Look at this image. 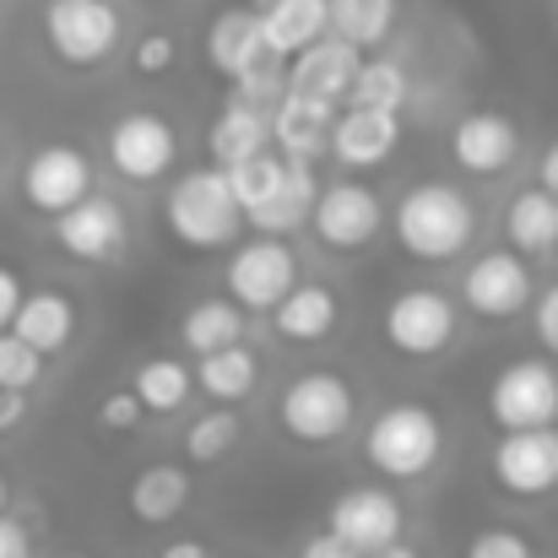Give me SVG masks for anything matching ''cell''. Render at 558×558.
Segmentation results:
<instances>
[{"label":"cell","mask_w":558,"mask_h":558,"mask_svg":"<svg viewBox=\"0 0 558 558\" xmlns=\"http://www.w3.org/2000/svg\"><path fill=\"white\" fill-rule=\"evenodd\" d=\"M494 472L505 488L515 494H543L558 483V428H505L499 450H494Z\"/></svg>","instance_id":"cell-7"},{"label":"cell","mask_w":558,"mask_h":558,"mask_svg":"<svg viewBox=\"0 0 558 558\" xmlns=\"http://www.w3.org/2000/svg\"><path fill=\"white\" fill-rule=\"evenodd\" d=\"M87 158L76 153V147H44L33 163H27V174H22V190H27V201L38 206V211H65L71 201H82L87 195Z\"/></svg>","instance_id":"cell-18"},{"label":"cell","mask_w":558,"mask_h":558,"mask_svg":"<svg viewBox=\"0 0 558 558\" xmlns=\"http://www.w3.org/2000/svg\"><path fill=\"white\" fill-rule=\"evenodd\" d=\"M206 49H211V65H217L222 76H244V71H255L260 60H277V54L266 49V33H260V16H255V11H222V16L211 22Z\"/></svg>","instance_id":"cell-20"},{"label":"cell","mask_w":558,"mask_h":558,"mask_svg":"<svg viewBox=\"0 0 558 558\" xmlns=\"http://www.w3.org/2000/svg\"><path fill=\"white\" fill-rule=\"evenodd\" d=\"M60 222H54V233H60V244L76 255V260H109L120 244H125V217H120V206L114 201H71L65 211H54Z\"/></svg>","instance_id":"cell-13"},{"label":"cell","mask_w":558,"mask_h":558,"mask_svg":"<svg viewBox=\"0 0 558 558\" xmlns=\"http://www.w3.org/2000/svg\"><path fill=\"white\" fill-rule=\"evenodd\" d=\"M369 558H417V554H407V548H396V543H385V548H374Z\"/></svg>","instance_id":"cell-46"},{"label":"cell","mask_w":558,"mask_h":558,"mask_svg":"<svg viewBox=\"0 0 558 558\" xmlns=\"http://www.w3.org/2000/svg\"><path fill=\"white\" fill-rule=\"evenodd\" d=\"M16 304H22V282H16V271H5V266H0V326H11Z\"/></svg>","instance_id":"cell-41"},{"label":"cell","mask_w":558,"mask_h":558,"mask_svg":"<svg viewBox=\"0 0 558 558\" xmlns=\"http://www.w3.org/2000/svg\"><path fill=\"white\" fill-rule=\"evenodd\" d=\"M239 331H244V320H239L233 304H195L185 315V342L195 353L228 348V342H239Z\"/></svg>","instance_id":"cell-31"},{"label":"cell","mask_w":558,"mask_h":558,"mask_svg":"<svg viewBox=\"0 0 558 558\" xmlns=\"http://www.w3.org/2000/svg\"><path fill=\"white\" fill-rule=\"evenodd\" d=\"M543 190L558 195V147H548V158H543Z\"/></svg>","instance_id":"cell-44"},{"label":"cell","mask_w":558,"mask_h":558,"mask_svg":"<svg viewBox=\"0 0 558 558\" xmlns=\"http://www.w3.org/2000/svg\"><path fill=\"white\" fill-rule=\"evenodd\" d=\"M396 22V0H326V27L359 49L379 44Z\"/></svg>","instance_id":"cell-25"},{"label":"cell","mask_w":558,"mask_h":558,"mask_svg":"<svg viewBox=\"0 0 558 558\" xmlns=\"http://www.w3.org/2000/svg\"><path fill=\"white\" fill-rule=\"evenodd\" d=\"M190 396V374L174 364V359H153V364H142L136 374V401L142 407H158V412H169V407H180Z\"/></svg>","instance_id":"cell-32"},{"label":"cell","mask_w":558,"mask_h":558,"mask_svg":"<svg viewBox=\"0 0 558 558\" xmlns=\"http://www.w3.org/2000/svg\"><path fill=\"white\" fill-rule=\"evenodd\" d=\"M331 320H337V304H331L326 288H288V293L277 299V331H288L293 342L326 337Z\"/></svg>","instance_id":"cell-26"},{"label":"cell","mask_w":558,"mask_h":558,"mask_svg":"<svg viewBox=\"0 0 558 558\" xmlns=\"http://www.w3.org/2000/svg\"><path fill=\"white\" fill-rule=\"evenodd\" d=\"M185 494H190V483L180 466H153V472L136 477L131 505H136L142 521H174V515L185 510Z\"/></svg>","instance_id":"cell-28"},{"label":"cell","mask_w":558,"mask_h":558,"mask_svg":"<svg viewBox=\"0 0 558 558\" xmlns=\"http://www.w3.org/2000/svg\"><path fill=\"white\" fill-rule=\"evenodd\" d=\"M537 337L558 353V288H548V299L537 304Z\"/></svg>","instance_id":"cell-40"},{"label":"cell","mask_w":558,"mask_h":558,"mask_svg":"<svg viewBox=\"0 0 558 558\" xmlns=\"http://www.w3.org/2000/svg\"><path fill=\"white\" fill-rule=\"evenodd\" d=\"M439 456V423L428 407H390L369 428V461L385 477H417Z\"/></svg>","instance_id":"cell-3"},{"label":"cell","mask_w":558,"mask_h":558,"mask_svg":"<svg viewBox=\"0 0 558 558\" xmlns=\"http://www.w3.org/2000/svg\"><path fill=\"white\" fill-rule=\"evenodd\" d=\"M38 369H44V353L27 348L16 331H0V385L5 390H27L38 379Z\"/></svg>","instance_id":"cell-35"},{"label":"cell","mask_w":558,"mask_h":558,"mask_svg":"<svg viewBox=\"0 0 558 558\" xmlns=\"http://www.w3.org/2000/svg\"><path fill=\"white\" fill-rule=\"evenodd\" d=\"M163 558H206V548H201V543H174Z\"/></svg>","instance_id":"cell-45"},{"label":"cell","mask_w":558,"mask_h":558,"mask_svg":"<svg viewBox=\"0 0 558 558\" xmlns=\"http://www.w3.org/2000/svg\"><path fill=\"white\" fill-rule=\"evenodd\" d=\"M526 299H532V277H526L521 255H510V250H494L466 271V304L477 315H515Z\"/></svg>","instance_id":"cell-16"},{"label":"cell","mask_w":558,"mask_h":558,"mask_svg":"<svg viewBox=\"0 0 558 558\" xmlns=\"http://www.w3.org/2000/svg\"><path fill=\"white\" fill-rule=\"evenodd\" d=\"M239 201H233V190H228V174L222 169H195L185 174L174 195H169V228L195 244V250H217V244H228L233 233H239Z\"/></svg>","instance_id":"cell-2"},{"label":"cell","mask_w":558,"mask_h":558,"mask_svg":"<svg viewBox=\"0 0 558 558\" xmlns=\"http://www.w3.org/2000/svg\"><path fill=\"white\" fill-rule=\"evenodd\" d=\"M233 439H239V417L233 412H206V417L190 423L185 450H190V461H217Z\"/></svg>","instance_id":"cell-34"},{"label":"cell","mask_w":558,"mask_h":558,"mask_svg":"<svg viewBox=\"0 0 558 558\" xmlns=\"http://www.w3.org/2000/svg\"><path fill=\"white\" fill-rule=\"evenodd\" d=\"M315 195H320V185H315V174H310V158H288V163H282V180L266 190L255 206H244V217H250L260 233H293V228L315 211Z\"/></svg>","instance_id":"cell-15"},{"label":"cell","mask_w":558,"mask_h":558,"mask_svg":"<svg viewBox=\"0 0 558 558\" xmlns=\"http://www.w3.org/2000/svg\"><path fill=\"white\" fill-rule=\"evenodd\" d=\"M331 532L348 548L374 554V548H385V543L401 537V505L390 494H379V488H353V494H342L331 505Z\"/></svg>","instance_id":"cell-10"},{"label":"cell","mask_w":558,"mask_h":558,"mask_svg":"<svg viewBox=\"0 0 558 558\" xmlns=\"http://www.w3.org/2000/svg\"><path fill=\"white\" fill-rule=\"evenodd\" d=\"M136 412H142L136 396H109V401H104V423H109V428H136Z\"/></svg>","instance_id":"cell-38"},{"label":"cell","mask_w":558,"mask_h":558,"mask_svg":"<svg viewBox=\"0 0 558 558\" xmlns=\"http://www.w3.org/2000/svg\"><path fill=\"white\" fill-rule=\"evenodd\" d=\"M250 385H255V359H250L239 342L201 353V390H211L217 401H233V396H244Z\"/></svg>","instance_id":"cell-29"},{"label":"cell","mask_w":558,"mask_h":558,"mask_svg":"<svg viewBox=\"0 0 558 558\" xmlns=\"http://www.w3.org/2000/svg\"><path fill=\"white\" fill-rule=\"evenodd\" d=\"M342 98H353V109H401L407 76H401V65L374 60V65H359V71H353V82H348Z\"/></svg>","instance_id":"cell-30"},{"label":"cell","mask_w":558,"mask_h":558,"mask_svg":"<svg viewBox=\"0 0 558 558\" xmlns=\"http://www.w3.org/2000/svg\"><path fill=\"white\" fill-rule=\"evenodd\" d=\"M456 158H461V169H472V174H499V169H510V158H515V131H510V120H499V114H472V120H461L456 125Z\"/></svg>","instance_id":"cell-22"},{"label":"cell","mask_w":558,"mask_h":558,"mask_svg":"<svg viewBox=\"0 0 558 558\" xmlns=\"http://www.w3.org/2000/svg\"><path fill=\"white\" fill-rule=\"evenodd\" d=\"M228 174V190H233V201H239V211L244 206H255L266 190L282 180V158H266V153H250V158H239V163H228L222 169Z\"/></svg>","instance_id":"cell-33"},{"label":"cell","mask_w":558,"mask_h":558,"mask_svg":"<svg viewBox=\"0 0 558 558\" xmlns=\"http://www.w3.org/2000/svg\"><path fill=\"white\" fill-rule=\"evenodd\" d=\"M255 16H260L266 49L277 60L299 54L304 44H315L326 33V0H255Z\"/></svg>","instance_id":"cell-21"},{"label":"cell","mask_w":558,"mask_h":558,"mask_svg":"<svg viewBox=\"0 0 558 558\" xmlns=\"http://www.w3.org/2000/svg\"><path fill=\"white\" fill-rule=\"evenodd\" d=\"M304 558H364L359 548H348L337 532H326V537H315L310 548H304Z\"/></svg>","instance_id":"cell-42"},{"label":"cell","mask_w":558,"mask_h":558,"mask_svg":"<svg viewBox=\"0 0 558 558\" xmlns=\"http://www.w3.org/2000/svg\"><path fill=\"white\" fill-rule=\"evenodd\" d=\"M466 558H532V548H526L515 532H483V537L466 548Z\"/></svg>","instance_id":"cell-36"},{"label":"cell","mask_w":558,"mask_h":558,"mask_svg":"<svg viewBox=\"0 0 558 558\" xmlns=\"http://www.w3.org/2000/svg\"><path fill=\"white\" fill-rule=\"evenodd\" d=\"M510 239H515L521 250H532V255L554 250L558 244V195H548V190L515 195V206H510Z\"/></svg>","instance_id":"cell-27"},{"label":"cell","mask_w":558,"mask_h":558,"mask_svg":"<svg viewBox=\"0 0 558 558\" xmlns=\"http://www.w3.org/2000/svg\"><path fill=\"white\" fill-rule=\"evenodd\" d=\"M359 65H364V60H359V44H348V38H337V33H320L315 44H304V49L293 54L288 87L337 104V98L348 93V82H353Z\"/></svg>","instance_id":"cell-9"},{"label":"cell","mask_w":558,"mask_h":558,"mask_svg":"<svg viewBox=\"0 0 558 558\" xmlns=\"http://www.w3.org/2000/svg\"><path fill=\"white\" fill-rule=\"evenodd\" d=\"M0 510H5V477H0Z\"/></svg>","instance_id":"cell-47"},{"label":"cell","mask_w":558,"mask_h":558,"mask_svg":"<svg viewBox=\"0 0 558 558\" xmlns=\"http://www.w3.org/2000/svg\"><path fill=\"white\" fill-rule=\"evenodd\" d=\"M499 428H543L558 417V374L548 364H510L488 396Z\"/></svg>","instance_id":"cell-6"},{"label":"cell","mask_w":558,"mask_h":558,"mask_svg":"<svg viewBox=\"0 0 558 558\" xmlns=\"http://www.w3.org/2000/svg\"><path fill=\"white\" fill-rule=\"evenodd\" d=\"M169 60H174V38H169V33L142 38V49H136V65H142V71H163Z\"/></svg>","instance_id":"cell-37"},{"label":"cell","mask_w":558,"mask_h":558,"mask_svg":"<svg viewBox=\"0 0 558 558\" xmlns=\"http://www.w3.org/2000/svg\"><path fill=\"white\" fill-rule=\"evenodd\" d=\"M396 233H401V244L412 255L445 260V255H456L472 239V206H466L461 190L450 185H417L396 211Z\"/></svg>","instance_id":"cell-1"},{"label":"cell","mask_w":558,"mask_h":558,"mask_svg":"<svg viewBox=\"0 0 558 558\" xmlns=\"http://www.w3.org/2000/svg\"><path fill=\"white\" fill-rule=\"evenodd\" d=\"M266 142H271V109H255V104L233 98L228 114L211 131V158H217V169H228V163H239L250 153H266Z\"/></svg>","instance_id":"cell-23"},{"label":"cell","mask_w":558,"mask_h":558,"mask_svg":"<svg viewBox=\"0 0 558 558\" xmlns=\"http://www.w3.org/2000/svg\"><path fill=\"white\" fill-rule=\"evenodd\" d=\"M22 412H27L22 390H5V385H0V434H5V428H16V423H22Z\"/></svg>","instance_id":"cell-43"},{"label":"cell","mask_w":558,"mask_h":558,"mask_svg":"<svg viewBox=\"0 0 558 558\" xmlns=\"http://www.w3.org/2000/svg\"><path fill=\"white\" fill-rule=\"evenodd\" d=\"M71 558H82V554H71Z\"/></svg>","instance_id":"cell-48"},{"label":"cell","mask_w":558,"mask_h":558,"mask_svg":"<svg viewBox=\"0 0 558 558\" xmlns=\"http://www.w3.org/2000/svg\"><path fill=\"white\" fill-rule=\"evenodd\" d=\"M315 228H320V239L326 244H337V250H359L364 239H374V228H379V201H374V190L364 185H331L315 195Z\"/></svg>","instance_id":"cell-14"},{"label":"cell","mask_w":558,"mask_h":558,"mask_svg":"<svg viewBox=\"0 0 558 558\" xmlns=\"http://www.w3.org/2000/svg\"><path fill=\"white\" fill-rule=\"evenodd\" d=\"M228 288L244 310H277V299L293 288V255L277 239H255L228 260Z\"/></svg>","instance_id":"cell-8"},{"label":"cell","mask_w":558,"mask_h":558,"mask_svg":"<svg viewBox=\"0 0 558 558\" xmlns=\"http://www.w3.org/2000/svg\"><path fill=\"white\" fill-rule=\"evenodd\" d=\"M450 331H456V310H450L439 293H401V299L390 304V315H385V337H390L401 353H412V359L439 353V348L450 342Z\"/></svg>","instance_id":"cell-11"},{"label":"cell","mask_w":558,"mask_h":558,"mask_svg":"<svg viewBox=\"0 0 558 558\" xmlns=\"http://www.w3.org/2000/svg\"><path fill=\"white\" fill-rule=\"evenodd\" d=\"M109 153L125 180H158L174 163V131L158 114H125L109 131Z\"/></svg>","instance_id":"cell-12"},{"label":"cell","mask_w":558,"mask_h":558,"mask_svg":"<svg viewBox=\"0 0 558 558\" xmlns=\"http://www.w3.org/2000/svg\"><path fill=\"white\" fill-rule=\"evenodd\" d=\"M27 526H16V521H5V510H0V558H27Z\"/></svg>","instance_id":"cell-39"},{"label":"cell","mask_w":558,"mask_h":558,"mask_svg":"<svg viewBox=\"0 0 558 558\" xmlns=\"http://www.w3.org/2000/svg\"><path fill=\"white\" fill-rule=\"evenodd\" d=\"M71 326H76V315H71V304H65L60 293H33V299H22L16 315H11V331H16L27 348H38V353H60V348L71 342Z\"/></svg>","instance_id":"cell-24"},{"label":"cell","mask_w":558,"mask_h":558,"mask_svg":"<svg viewBox=\"0 0 558 558\" xmlns=\"http://www.w3.org/2000/svg\"><path fill=\"white\" fill-rule=\"evenodd\" d=\"M353 417V390L337 379V374H304L299 385H288L282 396V423L288 434L320 445V439H337Z\"/></svg>","instance_id":"cell-5"},{"label":"cell","mask_w":558,"mask_h":558,"mask_svg":"<svg viewBox=\"0 0 558 558\" xmlns=\"http://www.w3.org/2000/svg\"><path fill=\"white\" fill-rule=\"evenodd\" d=\"M326 136H331V104L282 87V98L271 104V142L288 158H310V153L326 147Z\"/></svg>","instance_id":"cell-19"},{"label":"cell","mask_w":558,"mask_h":558,"mask_svg":"<svg viewBox=\"0 0 558 558\" xmlns=\"http://www.w3.org/2000/svg\"><path fill=\"white\" fill-rule=\"evenodd\" d=\"M44 33H49V44H54L60 60H71V65H93V60H104V54L114 49V38H120V16H114L109 0H49V11H44Z\"/></svg>","instance_id":"cell-4"},{"label":"cell","mask_w":558,"mask_h":558,"mask_svg":"<svg viewBox=\"0 0 558 558\" xmlns=\"http://www.w3.org/2000/svg\"><path fill=\"white\" fill-rule=\"evenodd\" d=\"M326 142L337 147V158H342L348 169H374V163H385V158L396 153L401 120H396V109H353V114H342V120L331 125Z\"/></svg>","instance_id":"cell-17"}]
</instances>
